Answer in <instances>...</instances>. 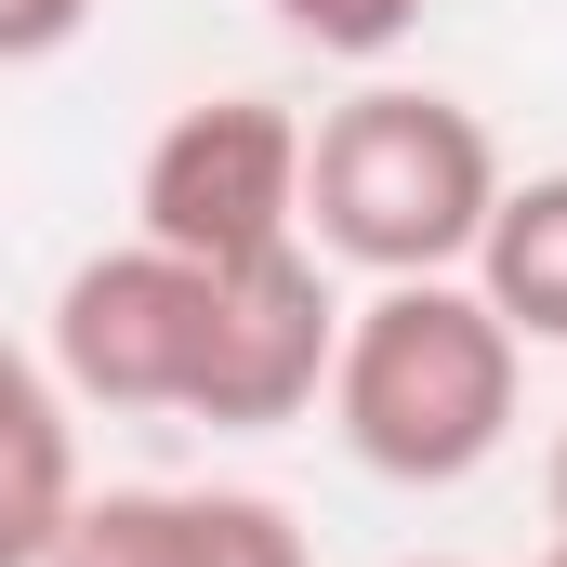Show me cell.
<instances>
[{
	"label": "cell",
	"mask_w": 567,
	"mask_h": 567,
	"mask_svg": "<svg viewBox=\"0 0 567 567\" xmlns=\"http://www.w3.org/2000/svg\"><path fill=\"white\" fill-rule=\"evenodd\" d=\"M343 290L317 251L198 265V251H93L53 290V383L80 410H172L212 435H278L330 396Z\"/></svg>",
	"instance_id": "6da1fadb"
},
{
	"label": "cell",
	"mask_w": 567,
	"mask_h": 567,
	"mask_svg": "<svg viewBox=\"0 0 567 567\" xmlns=\"http://www.w3.org/2000/svg\"><path fill=\"white\" fill-rule=\"evenodd\" d=\"M515 383H528V343L502 330V303L475 278H370V303H343L317 410H330L357 475H383V488H462V475L502 462Z\"/></svg>",
	"instance_id": "7a4b0ae2"
},
{
	"label": "cell",
	"mask_w": 567,
	"mask_h": 567,
	"mask_svg": "<svg viewBox=\"0 0 567 567\" xmlns=\"http://www.w3.org/2000/svg\"><path fill=\"white\" fill-rule=\"evenodd\" d=\"M502 145L435 80H357L303 120V251L343 278H462L502 212Z\"/></svg>",
	"instance_id": "3957f363"
},
{
	"label": "cell",
	"mask_w": 567,
	"mask_h": 567,
	"mask_svg": "<svg viewBox=\"0 0 567 567\" xmlns=\"http://www.w3.org/2000/svg\"><path fill=\"white\" fill-rule=\"evenodd\" d=\"M133 238L198 251V265L303 251V120L278 93H212V106L158 120V145L133 172Z\"/></svg>",
	"instance_id": "277c9868"
},
{
	"label": "cell",
	"mask_w": 567,
	"mask_h": 567,
	"mask_svg": "<svg viewBox=\"0 0 567 567\" xmlns=\"http://www.w3.org/2000/svg\"><path fill=\"white\" fill-rule=\"evenodd\" d=\"M40 567H303V528L265 488H80Z\"/></svg>",
	"instance_id": "5b68a950"
},
{
	"label": "cell",
	"mask_w": 567,
	"mask_h": 567,
	"mask_svg": "<svg viewBox=\"0 0 567 567\" xmlns=\"http://www.w3.org/2000/svg\"><path fill=\"white\" fill-rule=\"evenodd\" d=\"M80 515V396L0 330V567H40Z\"/></svg>",
	"instance_id": "8992f818"
},
{
	"label": "cell",
	"mask_w": 567,
	"mask_h": 567,
	"mask_svg": "<svg viewBox=\"0 0 567 567\" xmlns=\"http://www.w3.org/2000/svg\"><path fill=\"white\" fill-rule=\"evenodd\" d=\"M462 278L502 303V330H515V343H567V172L502 185V212H488V238H475V265H462Z\"/></svg>",
	"instance_id": "52a82bcc"
},
{
	"label": "cell",
	"mask_w": 567,
	"mask_h": 567,
	"mask_svg": "<svg viewBox=\"0 0 567 567\" xmlns=\"http://www.w3.org/2000/svg\"><path fill=\"white\" fill-rule=\"evenodd\" d=\"M265 13H278L303 53H330V66H383V53L423 27L435 0H265Z\"/></svg>",
	"instance_id": "ba28073f"
},
{
	"label": "cell",
	"mask_w": 567,
	"mask_h": 567,
	"mask_svg": "<svg viewBox=\"0 0 567 567\" xmlns=\"http://www.w3.org/2000/svg\"><path fill=\"white\" fill-rule=\"evenodd\" d=\"M93 27V0H0V66H53Z\"/></svg>",
	"instance_id": "9c48e42d"
},
{
	"label": "cell",
	"mask_w": 567,
	"mask_h": 567,
	"mask_svg": "<svg viewBox=\"0 0 567 567\" xmlns=\"http://www.w3.org/2000/svg\"><path fill=\"white\" fill-rule=\"evenodd\" d=\"M542 488H555V528H567V435H555V462H542Z\"/></svg>",
	"instance_id": "30bf717a"
},
{
	"label": "cell",
	"mask_w": 567,
	"mask_h": 567,
	"mask_svg": "<svg viewBox=\"0 0 567 567\" xmlns=\"http://www.w3.org/2000/svg\"><path fill=\"white\" fill-rule=\"evenodd\" d=\"M542 567H567V528H555V555H542Z\"/></svg>",
	"instance_id": "8fae6325"
},
{
	"label": "cell",
	"mask_w": 567,
	"mask_h": 567,
	"mask_svg": "<svg viewBox=\"0 0 567 567\" xmlns=\"http://www.w3.org/2000/svg\"><path fill=\"white\" fill-rule=\"evenodd\" d=\"M410 567H449V555H410Z\"/></svg>",
	"instance_id": "7c38bea8"
}]
</instances>
